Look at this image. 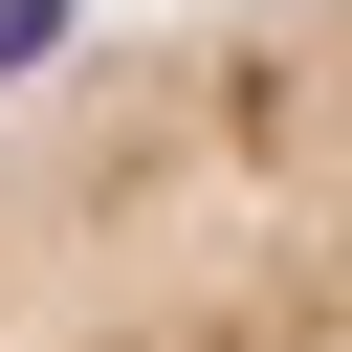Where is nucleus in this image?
Instances as JSON below:
<instances>
[{"instance_id": "nucleus-1", "label": "nucleus", "mask_w": 352, "mask_h": 352, "mask_svg": "<svg viewBox=\"0 0 352 352\" xmlns=\"http://www.w3.org/2000/svg\"><path fill=\"white\" fill-rule=\"evenodd\" d=\"M0 352H352V0H154L22 66Z\"/></svg>"}]
</instances>
